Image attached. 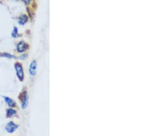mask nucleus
I'll return each mask as SVG.
<instances>
[{"mask_svg":"<svg viewBox=\"0 0 155 136\" xmlns=\"http://www.w3.org/2000/svg\"><path fill=\"white\" fill-rule=\"evenodd\" d=\"M28 20V17L27 15L25 14H23L21 15L19 18L18 19V23L20 24V25H24Z\"/></svg>","mask_w":155,"mask_h":136,"instance_id":"nucleus-7","label":"nucleus"},{"mask_svg":"<svg viewBox=\"0 0 155 136\" xmlns=\"http://www.w3.org/2000/svg\"><path fill=\"white\" fill-rule=\"evenodd\" d=\"M28 49V45L24 41H20L17 46V50L18 52H23Z\"/></svg>","mask_w":155,"mask_h":136,"instance_id":"nucleus-4","label":"nucleus"},{"mask_svg":"<svg viewBox=\"0 0 155 136\" xmlns=\"http://www.w3.org/2000/svg\"><path fill=\"white\" fill-rule=\"evenodd\" d=\"M25 56H27V55L24 54V55L23 56H20V58H21V59H24V58H25Z\"/></svg>","mask_w":155,"mask_h":136,"instance_id":"nucleus-12","label":"nucleus"},{"mask_svg":"<svg viewBox=\"0 0 155 136\" xmlns=\"http://www.w3.org/2000/svg\"><path fill=\"white\" fill-rule=\"evenodd\" d=\"M21 1H22V2L25 4L28 5V4H29L30 2H31V1H32V0H21Z\"/></svg>","mask_w":155,"mask_h":136,"instance_id":"nucleus-11","label":"nucleus"},{"mask_svg":"<svg viewBox=\"0 0 155 136\" xmlns=\"http://www.w3.org/2000/svg\"><path fill=\"white\" fill-rule=\"evenodd\" d=\"M17 128H18V125L15 124L13 122H8L7 125H6V127H5L6 131L8 133H13L15 130L17 129Z\"/></svg>","mask_w":155,"mask_h":136,"instance_id":"nucleus-2","label":"nucleus"},{"mask_svg":"<svg viewBox=\"0 0 155 136\" xmlns=\"http://www.w3.org/2000/svg\"><path fill=\"white\" fill-rule=\"evenodd\" d=\"M0 56H2V57H6V58H14V56L11 54L8 53H2L0 54Z\"/></svg>","mask_w":155,"mask_h":136,"instance_id":"nucleus-10","label":"nucleus"},{"mask_svg":"<svg viewBox=\"0 0 155 136\" xmlns=\"http://www.w3.org/2000/svg\"><path fill=\"white\" fill-rule=\"evenodd\" d=\"M18 35L19 34L17 28V27H14V29H13V31H12V37H17Z\"/></svg>","mask_w":155,"mask_h":136,"instance_id":"nucleus-9","label":"nucleus"},{"mask_svg":"<svg viewBox=\"0 0 155 136\" xmlns=\"http://www.w3.org/2000/svg\"><path fill=\"white\" fill-rule=\"evenodd\" d=\"M29 72L31 76H35L37 72V62L35 61H33L31 63L30 65V68H29Z\"/></svg>","mask_w":155,"mask_h":136,"instance_id":"nucleus-5","label":"nucleus"},{"mask_svg":"<svg viewBox=\"0 0 155 136\" xmlns=\"http://www.w3.org/2000/svg\"><path fill=\"white\" fill-rule=\"evenodd\" d=\"M22 97H21V107L22 109H25L28 106V94H27V92H24L22 93Z\"/></svg>","mask_w":155,"mask_h":136,"instance_id":"nucleus-3","label":"nucleus"},{"mask_svg":"<svg viewBox=\"0 0 155 136\" xmlns=\"http://www.w3.org/2000/svg\"><path fill=\"white\" fill-rule=\"evenodd\" d=\"M17 111L12 109H8L7 111H6V117L7 118H12L13 117L14 115H16Z\"/></svg>","mask_w":155,"mask_h":136,"instance_id":"nucleus-8","label":"nucleus"},{"mask_svg":"<svg viewBox=\"0 0 155 136\" xmlns=\"http://www.w3.org/2000/svg\"><path fill=\"white\" fill-rule=\"evenodd\" d=\"M4 98L6 103L10 107H16V102L12 99V98H8V97H4Z\"/></svg>","mask_w":155,"mask_h":136,"instance_id":"nucleus-6","label":"nucleus"},{"mask_svg":"<svg viewBox=\"0 0 155 136\" xmlns=\"http://www.w3.org/2000/svg\"><path fill=\"white\" fill-rule=\"evenodd\" d=\"M15 72H16L17 76L19 79V81H23L24 79V74H23V69L22 65L19 63H16L15 64Z\"/></svg>","mask_w":155,"mask_h":136,"instance_id":"nucleus-1","label":"nucleus"}]
</instances>
